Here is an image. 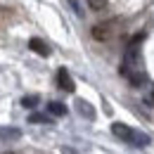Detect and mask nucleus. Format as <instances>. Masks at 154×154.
Segmentation results:
<instances>
[{
  "instance_id": "1",
  "label": "nucleus",
  "mask_w": 154,
  "mask_h": 154,
  "mask_svg": "<svg viewBox=\"0 0 154 154\" xmlns=\"http://www.w3.org/2000/svg\"><path fill=\"white\" fill-rule=\"evenodd\" d=\"M112 133L116 137H121L123 142H131L135 147H147L152 140H149V135L140 133V131H133L131 126H126V123H112Z\"/></svg>"
},
{
  "instance_id": "2",
  "label": "nucleus",
  "mask_w": 154,
  "mask_h": 154,
  "mask_svg": "<svg viewBox=\"0 0 154 154\" xmlns=\"http://www.w3.org/2000/svg\"><path fill=\"white\" fill-rule=\"evenodd\" d=\"M116 26H119V19H109V21H102V24H95L93 26V38L95 40H109L116 33Z\"/></svg>"
},
{
  "instance_id": "3",
  "label": "nucleus",
  "mask_w": 154,
  "mask_h": 154,
  "mask_svg": "<svg viewBox=\"0 0 154 154\" xmlns=\"http://www.w3.org/2000/svg\"><path fill=\"white\" fill-rule=\"evenodd\" d=\"M57 85L64 90V93H74V90H76V85H74V78H71V74H69L64 66L57 71Z\"/></svg>"
},
{
  "instance_id": "4",
  "label": "nucleus",
  "mask_w": 154,
  "mask_h": 154,
  "mask_svg": "<svg viewBox=\"0 0 154 154\" xmlns=\"http://www.w3.org/2000/svg\"><path fill=\"white\" fill-rule=\"evenodd\" d=\"M29 48H31L36 55H40V57H50V45L43 38H31L29 40Z\"/></svg>"
},
{
  "instance_id": "5",
  "label": "nucleus",
  "mask_w": 154,
  "mask_h": 154,
  "mask_svg": "<svg viewBox=\"0 0 154 154\" xmlns=\"http://www.w3.org/2000/svg\"><path fill=\"white\" fill-rule=\"evenodd\" d=\"M19 137H21V131L17 126H0V140L12 142V140H19Z\"/></svg>"
},
{
  "instance_id": "6",
  "label": "nucleus",
  "mask_w": 154,
  "mask_h": 154,
  "mask_svg": "<svg viewBox=\"0 0 154 154\" xmlns=\"http://www.w3.org/2000/svg\"><path fill=\"white\" fill-rule=\"evenodd\" d=\"M76 109L81 116H85V119H95V109H93V104L90 102H85V100H76Z\"/></svg>"
},
{
  "instance_id": "7",
  "label": "nucleus",
  "mask_w": 154,
  "mask_h": 154,
  "mask_svg": "<svg viewBox=\"0 0 154 154\" xmlns=\"http://www.w3.org/2000/svg\"><path fill=\"white\" fill-rule=\"evenodd\" d=\"M48 112L52 116H64L66 114V107H64L62 102H50V104H48Z\"/></svg>"
},
{
  "instance_id": "8",
  "label": "nucleus",
  "mask_w": 154,
  "mask_h": 154,
  "mask_svg": "<svg viewBox=\"0 0 154 154\" xmlns=\"http://www.w3.org/2000/svg\"><path fill=\"white\" fill-rule=\"evenodd\" d=\"M107 5H109V0H88V7H90L93 12H102V10H107Z\"/></svg>"
},
{
  "instance_id": "9",
  "label": "nucleus",
  "mask_w": 154,
  "mask_h": 154,
  "mask_svg": "<svg viewBox=\"0 0 154 154\" xmlns=\"http://www.w3.org/2000/svg\"><path fill=\"white\" fill-rule=\"evenodd\" d=\"M38 102H40V97H38V95H26L24 100H21V107H24V109H33Z\"/></svg>"
},
{
  "instance_id": "10",
  "label": "nucleus",
  "mask_w": 154,
  "mask_h": 154,
  "mask_svg": "<svg viewBox=\"0 0 154 154\" xmlns=\"http://www.w3.org/2000/svg\"><path fill=\"white\" fill-rule=\"evenodd\" d=\"M29 123H52V119L45 114H31L29 116Z\"/></svg>"
},
{
  "instance_id": "11",
  "label": "nucleus",
  "mask_w": 154,
  "mask_h": 154,
  "mask_svg": "<svg viewBox=\"0 0 154 154\" xmlns=\"http://www.w3.org/2000/svg\"><path fill=\"white\" fill-rule=\"evenodd\" d=\"M7 154H17V152H7Z\"/></svg>"
},
{
  "instance_id": "12",
  "label": "nucleus",
  "mask_w": 154,
  "mask_h": 154,
  "mask_svg": "<svg viewBox=\"0 0 154 154\" xmlns=\"http://www.w3.org/2000/svg\"><path fill=\"white\" fill-rule=\"evenodd\" d=\"M152 97H154V93H152Z\"/></svg>"
}]
</instances>
